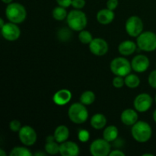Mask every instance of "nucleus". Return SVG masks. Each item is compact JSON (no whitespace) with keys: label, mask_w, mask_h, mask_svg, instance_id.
<instances>
[{"label":"nucleus","mask_w":156,"mask_h":156,"mask_svg":"<svg viewBox=\"0 0 156 156\" xmlns=\"http://www.w3.org/2000/svg\"><path fill=\"white\" fill-rule=\"evenodd\" d=\"M153 120L156 123V110L155 111H154V113H153Z\"/></svg>","instance_id":"ea45409f"},{"label":"nucleus","mask_w":156,"mask_h":156,"mask_svg":"<svg viewBox=\"0 0 156 156\" xmlns=\"http://www.w3.org/2000/svg\"><path fill=\"white\" fill-rule=\"evenodd\" d=\"M118 0H108L107 2V8L114 11L118 6Z\"/></svg>","instance_id":"473e14b6"},{"label":"nucleus","mask_w":156,"mask_h":156,"mask_svg":"<svg viewBox=\"0 0 156 156\" xmlns=\"http://www.w3.org/2000/svg\"><path fill=\"white\" fill-rule=\"evenodd\" d=\"M59 153L62 156H76L79 154V147L74 142L66 140L59 145Z\"/></svg>","instance_id":"4468645a"},{"label":"nucleus","mask_w":156,"mask_h":156,"mask_svg":"<svg viewBox=\"0 0 156 156\" xmlns=\"http://www.w3.org/2000/svg\"><path fill=\"white\" fill-rule=\"evenodd\" d=\"M95 101V94L91 91H85L81 94L80 101L85 105H90Z\"/></svg>","instance_id":"5701e85b"},{"label":"nucleus","mask_w":156,"mask_h":156,"mask_svg":"<svg viewBox=\"0 0 156 156\" xmlns=\"http://www.w3.org/2000/svg\"><path fill=\"white\" fill-rule=\"evenodd\" d=\"M19 140L22 144L26 146H31L36 143L37 133L36 131L30 126H22L18 132Z\"/></svg>","instance_id":"1a4fd4ad"},{"label":"nucleus","mask_w":156,"mask_h":156,"mask_svg":"<svg viewBox=\"0 0 156 156\" xmlns=\"http://www.w3.org/2000/svg\"><path fill=\"white\" fill-rule=\"evenodd\" d=\"M139 49L146 52H152L156 50V34L152 31L142 32L136 40Z\"/></svg>","instance_id":"39448f33"},{"label":"nucleus","mask_w":156,"mask_h":156,"mask_svg":"<svg viewBox=\"0 0 156 156\" xmlns=\"http://www.w3.org/2000/svg\"><path fill=\"white\" fill-rule=\"evenodd\" d=\"M149 64H150V62H149V58L145 55L140 54L136 56L132 59L131 66H132V69H133L135 72L142 73L148 69Z\"/></svg>","instance_id":"ddd939ff"},{"label":"nucleus","mask_w":156,"mask_h":156,"mask_svg":"<svg viewBox=\"0 0 156 156\" xmlns=\"http://www.w3.org/2000/svg\"><path fill=\"white\" fill-rule=\"evenodd\" d=\"M138 114L133 109H126L122 112L120 120L126 126H133L138 121Z\"/></svg>","instance_id":"dca6fc26"},{"label":"nucleus","mask_w":156,"mask_h":156,"mask_svg":"<svg viewBox=\"0 0 156 156\" xmlns=\"http://www.w3.org/2000/svg\"><path fill=\"white\" fill-rule=\"evenodd\" d=\"M109 155L111 156H125V153L123 152L122 151L116 149V150H112L110 152Z\"/></svg>","instance_id":"f704fd0d"},{"label":"nucleus","mask_w":156,"mask_h":156,"mask_svg":"<svg viewBox=\"0 0 156 156\" xmlns=\"http://www.w3.org/2000/svg\"><path fill=\"white\" fill-rule=\"evenodd\" d=\"M21 127H22V126H21V122L18 120H12V121L10 122V123H9V128H10V129L12 132H19Z\"/></svg>","instance_id":"c85d7f7f"},{"label":"nucleus","mask_w":156,"mask_h":156,"mask_svg":"<svg viewBox=\"0 0 156 156\" xmlns=\"http://www.w3.org/2000/svg\"><path fill=\"white\" fill-rule=\"evenodd\" d=\"M152 103H153V99L150 94L147 93H142L138 94L134 99L133 105L137 111L143 113L150 109Z\"/></svg>","instance_id":"9d476101"},{"label":"nucleus","mask_w":156,"mask_h":156,"mask_svg":"<svg viewBox=\"0 0 156 156\" xmlns=\"http://www.w3.org/2000/svg\"><path fill=\"white\" fill-rule=\"evenodd\" d=\"M66 21L69 27L76 31L84 30L88 22L86 15L79 9L70 11L67 15Z\"/></svg>","instance_id":"f03ea898"},{"label":"nucleus","mask_w":156,"mask_h":156,"mask_svg":"<svg viewBox=\"0 0 156 156\" xmlns=\"http://www.w3.org/2000/svg\"><path fill=\"white\" fill-rule=\"evenodd\" d=\"M5 15L10 22L21 24L27 17V12L22 5L18 2H12L5 9Z\"/></svg>","instance_id":"7ed1b4c3"},{"label":"nucleus","mask_w":156,"mask_h":156,"mask_svg":"<svg viewBox=\"0 0 156 156\" xmlns=\"http://www.w3.org/2000/svg\"><path fill=\"white\" fill-rule=\"evenodd\" d=\"M89 149L94 156H107L111 152V145L104 138L98 139L91 143Z\"/></svg>","instance_id":"6e6552de"},{"label":"nucleus","mask_w":156,"mask_h":156,"mask_svg":"<svg viewBox=\"0 0 156 156\" xmlns=\"http://www.w3.org/2000/svg\"><path fill=\"white\" fill-rule=\"evenodd\" d=\"M111 70L115 76L125 77L130 73L132 66L131 62L124 57L114 58L111 62Z\"/></svg>","instance_id":"423d86ee"},{"label":"nucleus","mask_w":156,"mask_h":156,"mask_svg":"<svg viewBox=\"0 0 156 156\" xmlns=\"http://www.w3.org/2000/svg\"><path fill=\"white\" fill-rule=\"evenodd\" d=\"M125 29L128 34L133 37H137L143 30V21L138 16H131L126 20Z\"/></svg>","instance_id":"0eeeda50"},{"label":"nucleus","mask_w":156,"mask_h":156,"mask_svg":"<svg viewBox=\"0 0 156 156\" xmlns=\"http://www.w3.org/2000/svg\"><path fill=\"white\" fill-rule=\"evenodd\" d=\"M118 136V129L114 125L107 126L103 132V138L105 140L111 142H114Z\"/></svg>","instance_id":"412c9836"},{"label":"nucleus","mask_w":156,"mask_h":156,"mask_svg":"<svg viewBox=\"0 0 156 156\" xmlns=\"http://www.w3.org/2000/svg\"><path fill=\"white\" fill-rule=\"evenodd\" d=\"M85 0H73L72 2V6L76 9H82L85 7Z\"/></svg>","instance_id":"2f4dec72"},{"label":"nucleus","mask_w":156,"mask_h":156,"mask_svg":"<svg viewBox=\"0 0 156 156\" xmlns=\"http://www.w3.org/2000/svg\"><path fill=\"white\" fill-rule=\"evenodd\" d=\"M78 138L82 143H86L90 138V133L86 129H80L78 133Z\"/></svg>","instance_id":"cd10ccee"},{"label":"nucleus","mask_w":156,"mask_h":156,"mask_svg":"<svg viewBox=\"0 0 156 156\" xmlns=\"http://www.w3.org/2000/svg\"><path fill=\"white\" fill-rule=\"evenodd\" d=\"M4 3H6V4H10V3L12 2L13 0H2Z\"/></svg>","instance_id":"e433bc0d"},{"label":"nucleus","mask_w":156,"mask_h":156,"mask_svg":"<svg viewBox=\"0 0 156 156\" xmlns=\"http://www.w3.org/2000/svg\"><path fill=\"white\" fill-rule=\"evenodd\" d=\"M59 143L56 140L53 141L46 142L45 144V151L47 154L50 155H56L59 152V145L58 144Z\"/></svg>","instance_id":"b1692460"},{"label":"nucleus","mask_w":156,"mask_h":156,"mask_svg":"<svg viewBox=\"0 0 156 156\" xmlns=\"http://www.w3.org/2000/svg\"><path fill=\"white\" fill-rule=\"evenodd\" d=\"M107 124V118L104 114H95L91 117V125L94 129H103Z\"/></svg>","instance_id":"aec40b11"},{"label":"nucleus","mask_w":156,"mask_h":156,"mask_svg":"<svg viewBox=\"0 0 156 156\" xmlns=\"http://www.w3.org/2000/svg\"><path fill=\"white\" fill-rule=\"evenodd\" d=\"M0 155L1 156H5L6 155V153L5 152H4L3 149H0Z\"/></svg>","instance_id":"58836bf2"},{"label":"nucleus","mask_w":156,"mask_h":156,"mask_svg":"<svg viewBox=\"0 0 156 156\" xmlns=\"http://www.w3.org/2000/svg\"><path fill=\"white\" fill-rule=\"evenodd\" d=\"M125 85L129 88H136L140 85V79L136 75L130 74L125 76Z\"/></svg>","instance_id":"4be33fe9"},{"label":"nucleus","mask_w":156,"mask_h":156,"mask_svg":"<svg viewBox=\"0 0 156 156\" xmlns=\"http://www.w3.org/2000/svg\"><path fill=\"white\" fill-rule=\"evenodd\" d=\"M114 11L109 9H101L97 13V20L100 24L106 25L112 22L114 19Z\"/></svg>","instance_id":"f3484780"},{"label":"nucleus","mask_w":156,"mask_h":156,"mask_svg":"<svg viewBox=\"0 0 156 156\" xmlns=\"http://www.w3.org/2000/svg\"><path fill=\"white\" fill-rule=\"evenodd\" d=\"M68 115L72 122L81 124L88 120V111L83 104L74 103L69 108Z\"/></svg>","instance_id":"20e7f679"},{"label":"nucleus","mask_w":156,"mask_h":156,"mask_svg":"<svg viewBox=\"0 0 156 156\" xmlns=\"http://www.w3.org/2000/svg\"><path fill=\"white\" fill-rule=\"evenodd\" d=\"M155 102H156V95H155Z\"/></svg>","instance_id":"79ce46f5"},{"label":"nucleus","mask_w":156,"mask_h":156,"mask_svg":"<svg viewBox=\"0 0 156 156\" xmlns=\"http://www.w3.org/2000/svg\"><path fill=\"white\" fill-rule=\"evenodd\" d=\"M1 32L3 37L9 41H16L21 35V30L18 26L12 22L5 23V24L1 27Z\"/></svg>","instance_id":"9b49d317"},{"label":"nucleus","mask_w":156,"mask_h":156,"mask_svg":"<svg viewBox=\"0 0 156 156\" xmlns=\"http://www.w3.org/2000/svg\"><path fill=\"white\" fill-rule=\"evenodd\" d=\"M132 136L139 143H146L151 139L152 129L150 125L145 121H137L131 129Z\"/></svg>","instance_id":"f257e3e1"},{"label":"nucleus","mask_w":156,"mask_h":156,"mask_svg":"<svg viewBox=\"0 0 156 156\" xmlns=\"http://www.w3.org/2000/svg\"><path fill=\"white\" fill-rule=\"evenodd\" d=\"M72 98V93L68 89H61L56 91L53 97V101L56 105L62 106L70 101Z\"/></svg>","instance_id":"2eb2a0df"},{"label":"nucleus","mask_w":156,"mask_h":156,"mask_svg":"<svg viewBox=\"0 0 156 156\" xmlns=\"http://www.w3.org/2000/svg\"><path fill=\"white\" fill-rule=\"evenodd\" d=\"M5 24V23L4 22V20H3L2 18H1V19H0V25H1V27H2Z\"/></svg>","instance_id":"4c0bfd02"},{"label":"nucleus","mask_w":156,"mask_h":156,"mask_svg":"<svg viewBox=\"0 0 156 156\" xmlns=\"http://www.w3.org/2000/svg\"><path fill=\"white\" fill-rule=\"evenodd\" d=\"M79 39L80 42L85 44H89L93 40L92 35L88 30H81L79 34Z\"/></svg>","instance_id":"bb28decb"},{"label":"nucleus","mask_w":156,"mask_h":156,"mask_svg":"<svg viewBox=\"0 0 156 156\" xmlns=\"http://www.w3.org/2000/svg\"><path fill=\"white\" fill-rule=\"evenodd\" d=\"M146 155H149V156H153L152 154H149V153H146V154H143V156H146Z\"/></svg>","instance_id":"a19ab883"},{"label":"nucleus","mask_w":156,"mask_h":156,"mask_svg":"<svg viewBox=\"0 0 156 156\" xmlns=\"http://www.w3.org/2000/svg\"><path fill=\"white\" fill-rule=\"evenodd\" d=\"M89 50L95 56H104L108 51V44L105 40L102 38H93L89 44Z\"/></svg>","instance_id":"f8f14e48"},{"label":"nucleus","mask_w":156,"mask_h":156,"mask_svg":"<svg viewBox=\"0 0 156 156\" xmlns=\"http://www.w3.org/2000/svg\"><path fill=\"white\" fill-rule=\"evenodd\" d=\"M137 44L132 41H124L118 47L119 53L123 56H129L136 50Z\"/></svg>","instance_id":"a211bd4d"},{"label":"nucleus","mask_w":156,"mask_h":156,"mask_svg":"<svg viewBox=\"0 0 156 156\" xmlns=\"http://www.w3.org/2000/svg\"><path fill=\"white\" fill-rule=\"evenodd\" d=\"M54 138L57 143H62L66 141L69 136V130L65 125H60L56 128L54 131Z\"/></svg>","instance_id":"6ab92c4d"},{"label":"nucleus","mask_w":156,"mask_h":156,"mask_svg":"<svg viewBox=\"0 0 156 156\" xmlns=\"http://www.w3.org/2000/svg\"><path fill=\"white\" fill-rule=\"evenodd\" d=\"M148 82H149V85L152 88H156V69L152 71L149 74V78H148Z\"/></svg>","instance_id":"7c9ffc66"},{"label":"nucleus","mask_w":156,"mask_h":156,"mask_svg":"<svg viewBox=\"0 0 156 156\" xmlns=\"http://www.w3.org/2000/svg\"><path fill=\"white\" fill-rule=\"evenodd\" d=\"M10 156H30L32 153L28 149L25 147H21V146H17V147L13 148L11 150Z\"/></svg>","instance_id":"a878e982"},{"label":"nucleus","mask_w":156,"mask_h":156,"mask_svg":"<svg viewBox=\"0 0 156 156\" xmlns=\"http://www.w3.org/2000/svg\"><path fill=\"white\" fill-rule=\"evenodd\" d=\"M47 155V153H45V152H36V153L34 154V155H36V156H38V155Z\"/></svg>","instance_id":"c9c22d12"},{"label":"nucleus","mask_w":156,"mask_h":156,"mask_svg":"<svg viewBox=\"0 0 156 156\" xmlns=\"http://www.w3.org/2000/svg\"><path fill=\"white\" fill-rule=\"evenodd\" d=\"M52 15H53V18L54 19L57 20V21H62V20L67 18L68 14H67L66 10V8L59 5L58 7L53 9Z\"/></svg>","instance_id":"393cba45"},{"label":"nucleus","mask_w":156,"mask_h":156,"mask_svg":"<svg viewBox=\"0 0 156 156\" xmlns=\"http://www.w3.org/2000/svg\"><path fill=\"white\" fill-rule=\"evenodd\" d=\"M113 85L117 88H120L125 85V80L122 76H116L113 79Z\"/></svg>","instance_id":"c756f323"},{"label":"nucleus","mask_w":156,"mask_h":156,"mask_svg":"<svg viewBox=\"0 0 156 156\" xmlns=\"http://www.w3.org/2000/svg\"><path fill=\"white\" fill-rule=\"evenodd\" d=\"M56 2L59 6H62L63 8H68L72 5L73 0H56Z\"/></svg>","instance_id":"72a5a7b5"}]
</instances>
